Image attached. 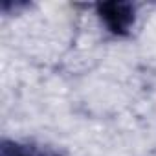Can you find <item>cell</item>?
Instances as JSON below:
<instances>
[{
	"mask_svg": "<svg viewBox=\"0 0 156 156\" xmlns=\"http://www.w3.org/2000/svg\"><path fill=\"white\" fill-rule=\"evenodd\" d=\"M98 15L103 20V24L108 28L110 33L125 37L130 33V28L134 26V6L130 2H101L98 4Z\"/></svg>",
	"mask_w": 156,
	"mask_h": 156,
	"instance_id": "6da1fadb",
	"label": "cell"
},
{
	"mask_svg": "<svg viewBox=\"0 0 156 156\" xmlns=\"http://www.w3.org/2000/svg\"><path fill=\"white\" fill-rule=\"evenodd\" d=\"M0 156H61V154L50 147L24 145L19 141L4 140L0 143Z\"/></svg>",
	"mask_w": 156,
	"mask_h": 156,
	"instance_id": "7a4b0ae2",
	"label": "cell"
}]
</instances>
